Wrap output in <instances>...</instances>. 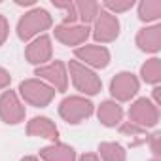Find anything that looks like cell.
I'll list each match as a JSON object with an SVG mask.
<instances>
[{
	"label": "cell",
	"mask_w": 161,
	"mask_h": 161,
	"mask_svg": "<svg viewBox=\"0 0 161 161\" xmlns=\"http://www.w3.org/2000/svg\"><path fill=\"white\" fill-rule=\"evenodd\" d=\"M34 74L44 78V80H47V82L51 86H55V89H59V91H66V87H68L66 68H64V64L61 61H55V63L46 64V66H38Z\"/></svg>",
	"instance_id": "obj_10"
},
{
	"label": "cell",
	"mask_w": 161,
	"mask_h": 161,
	"mask_svg": "<svg viewBox=\"0 0 161 161\" xmlns=\"http://www.w3.org/2000/svg\"><path fill=\"white\" fill-rule=\"evenodd\" d=\"M138 91V80L131 72H119L110 82V93L118 101H131Z\"/></svg>",
	"instance_id": "obj_7"
},
{
	"label": "cell",
	"mask_w": 161,
	"mask_h": 161,
	"mask_svg": "<svg viewBox=\"0 0 161 161\" xmlns=\"http://www.w3.org/2000/svg\"><path fill=\"white\" fill-rule=\"evenodd\" d=\"M8 31H10V25H8L6 17H4V15H0V46L6 42V38H8Z\"/></svg>",
	"instance_id": "obj_24"
},
{
	"label": "cell",
	"mask_w": 161,
	"mask_h": 161,
	"mask_svg": "<svg viewBox=\"0 0 161 161\" xmlns=\"http://www.w3.org/2000/svg\"><path fill=\"white\" fill-rule=\"evenodd\" d=\"M40 157L44 161H76V152H74V148L57 142V144L42 148Z\"/></svg>",
	"instance_id": "obj_15"
},
{
	"label": "cell",
	"mask_w": 161,
	"mask_h": 161,
	"mask_svg": "<svg viewBox=\"0 0 161 161\" xmlns=\"http://www.w3.org/2000/svg\"><path fill=\"white\" fill-rule=\"evenodd\" d=\"M97 116H99V121H101L103 125H106V127H116V125L121 121V118H123V110H121L119 104H116V103H112V101H104V103L99 106Z\"/></svg>",
	"instance_id": "obj_16"
},
{
	"label": "cell",
	"mask_w": 161,
	"mask_h": 161,
	"mask_svg": "<svg viewBox=\"0 0 161 161\" xmlns=\"http://www.w3.org/2000/svg\"><path fill=\"white\" fill-rule=\"evenodd\" d=\"M80 161H101L95 153H86V155H82L80 157Z\"/></svg>",
	"instance_id": "obj_27"
},
{
	"label": "cell",
	"mask_w": 161,
	"mask_h": 161,
	"mask_svg": "<svg viewBox=\"0 0 161 161\" xmlns=\"http://www.w3.org/2000/svg\"><path fill=\"white\" fill-rule=\"evenodd\" d=\"M68 70H70V78H72V84L78 91L87 93V95H97L103 87L99 76L89 70L86 64L78 63V61H70L68 63Z\"/></svg>",
	"instance_id": "obj_1"
},
{
	"label": "cell",
	"mask_w": 161,
	"mask_h": 161,
	"mask_svg": "<svg viewBox=\"0 0 161 161\" xmlns=\"http://www.w3.org/2000/svg\"><path fill=\"white\" fill-rule=\"evenodd\" d=\"M159 91H161V87L155 86V87H153V101H155V106H159V101H161V93H159Z\"/></svg>",
	"instance_id": "obj_28"
},
{
	"label": "cell",
	"mask_w": 161,
	"mask_h": 161,
	"mask_svg": "<svg viewBox=\"0 0 161 161\" xmlns=\"http://www.w3.org/2000/svg\"><path fill=\"white\" fill-rule=\"evenodd\" d=\"M118 34H119V21L116 19V15H112L108 12H99L93 36L99 42H112V40H116Z\"/></svg>",
	"instance_id": "obj_8"
},
{
	"label": "cell",
	"mask_w": 161,
	"mask_h": 161,
	"mask_svg": "<svg viewBox=\"0 0 161 161\" xmlns=\"http://www.w3.org/2000/svg\"><path fill=\"white\" fill-rule=\"evenodd\" d=\"M51 27V15L42 10V8H36L29 14H25L19 23H17V36L21 40H31L34 34H38L40 31H46Z\"/></svg>",
	"instance_id": "obj_2"
},
{
	"label": "cell",
	"mask_w": 161,
	"mask_h": 161,
	"mask_svg": "<svg viewBox=\"0 0 161 161\" xmlns=\"http://www.w3.org/2000/svg\"><path fill=\"white\" fill-rule=\"evenodd\" d=\"M142 80L146 84H159L161 82V59H150L140 68Z\"/></svg>",
	"instance_id": "obj_17"
},
{
	"label": "cell",
	"mask_w": 161,
	"mask_h": 161,
	"mask_svg": "<svg viewBox=\"0 0 161 161\" xmlns=\"http://www.w3.org/2000/svg\"><path fill=\"white\" fill-rule=\"evenodd\" d=\"M89 36L87 25H59L55 27V38L64 46H80Z\"/></svg>",
	"instance_id": "obj_11"
},
{
	"label": "cell",
	"mask_w": 161,
	"mask_h": 161,
	"mask_svg": "<svg viewBox=\"0 0 161 161\" xmlns=\"http://www.w3.org/2000/svg\"><path fill=\"white\" fill-rule=\"evenodd\" d=\"M136 46L142 51H150V53L159 51L161 49V27L153 25V27L142 29L136 34Z\"/></svg>",
	"instance_id": "obj_13"
},
{
	"label": "cell",
	"mask_w": 161,
	"mask_h": 161,
	"mask_svg": "<svg viewBox=\"0 0 161 161\" xmlns=\"http://www.w3.org/2000/svg\"><path fill=\"white\" fill-rule=\"evenodd\" d=\"M21 161H40L38 157H34V155H27V157H23Z\"/></svg>",
	"instance_id": "obj_29"
},
{
	"label": "cell",
	"mask_w": 161,
	"mask_h": 161,
	"mask_svg": "<svg viewBox=\"0 0 161 161\" xmlns=\"http://www.w3.org/2000/svg\"><path fill=\"white\" fill-rule=\"evenodd\" d=\"M19 93L32 106H46L55 97V89L46 86L40 80H25V82H21Z\"/></svg>",
	"instance_id": "obj_4"
},
{
	"label": "cell",
	"mask_w": 161,
	"mask_h": 161,
	"mask_svg": "<svg viewBox=\"0 0 161 161\" xmlns=\"http://www.w3.org/2000/svg\"><path fill=\"white\" fill-rule=\"evenodd\" d=\"M25 57H27V61L32 63V64H42V63L49 61V59H51V40H49L47 36L36 38L32 44L27 46Z\"/></svg>",
	"instance_id": "obj_12"
},
{
	"label": "cell",
	"mask_w": 161,
	"mask_h": 161,
	"mask_svg": "<svg viewBox=\"0 0 161 161\" xmlns=\"http://www.w3.org/2000/svg\"><path fill=\"white\" fill-rule=\"evenodd\" d=\"M74 6H76V14H78V17L84 21V25H87V23H91L93 19H97L99 10H101L97 2H89V0H82V2H76Z\"/></svg>",
	"instance_id": "obj_19"
},
{
	"label": "cell",
	"mask_w": 161,
	"mask_h": 161,
	"mask_svg": "<svg viewBox=\"0 0 161 161\" xmlns=\"http://www.w3.org/2000/svg\"><path fill=\"white\" fill-rule=\"evenodd\" d=\"M10 82H12V76L4 68H0V89L6 87V86H10Z\"/></svg>",
	"instance_id": "obj_26"
},
{
	"label": "cell",
	"mask_w": 161,
	"mask_h": 161,
	"mask_svg": "<svg viewBox=\"0 0 161 161\" xmlns=\"http://www.w3.org/2000/svg\"><path fill=\"white\" fill-rule=\"evenodd\" d=\"M59 114L68 123H82L93 114V103L84 97H66L59 104Z\"/></svg>",
	"instance_id": "obj_3"
},
{
	"label": "cell",
	"mask_w": 161,
	"mask_h": 161,
	"mask_svg": "<svg viewBox=\"0 0 161 161\" xmlns=\"http://www.w3.org/2000/svg\"><path fill=\"white\" fill-rule=\"evenodd\" d=\"M27 133L31 136H42V138H49V140H57V136H59V129L55 127V123L49 118L31 119L27 125Z\"/></svg>",
	"instance_id": "obj_14"
},
{
	"label": "cell",
	"mask_w": 161,
	"mask_h": 161,
	"mask_svg": "<svg viewBox=\"0 0 161 161\" xmlns=\"http://www.w3.org/2000/svg\"><path fill=\"white\" fill-rule=\"evenodd\" d=\"M119 131H121L123 135H131V136H142V135L146 133V129H142V127H138V125H135V123H131V121L123 123V125L119 127Z\"/></svg>",
	"instance_id": "obj_22"
},
{
	"label": "cell",
	"mask_w": 161,
	"mask_h": 161,
	"mask_svg": "<svg viewBox=\"0 0 161 161\" xmlns=\"http://www.w3.org/2000/svg\"><path fill=\"white\" fill-rule=\"evenodd\" d=\"M129 121L135 123V125H138V127H142V129L153 127L159 121V110L148 99H138L129 108Z\"/></svg>",
	"instance_id": "obj_5"
},
{
	"label": "cell",
	"mask_w": 161,
	"mask_h": 161,
	"mask_svg": "<svg viewBox=\"0 0 161 161\" xmlns=\"http://www.w3.org/2000/svg\"><path fill=\"white\" fill-rule=\"evenodd\" d=\"M99 152L103 161H125V150L118 142H103L99 144Z\"/></svg>",
	"instance_id": "obj_18"
},
{
	"label": "cell",
	"mask_w": 161,
	"mask_h": 161,
	"mask_svg": "<svg viewBox=\"0 0 161 161\" xmlns=\"http://www.w3.org/2000/svg\"><path fill=\"white\" fill-rule=\"evenodd\" d=\"M152 161H157V159H152Z\"/></svg>",
	"instance_id": "obj_30"
},
{
	"label": "cell",
	"mask_w": 161,
	"mask_h": 161,
	"mask_svg": "<svg viewBox=\"0 0 161 161\" xmlns=\"http://www.w3.org/2000/svg\"><path fill=\"white\" fill-rule=\"evenodd\" d=\"M0 119L12 125L25 119V106L19 103L15 91H4L0 97Z\"/></svg>",
	"instance_id": "obj_6"
},
{
	"label": "cell",
	"mask_w": 161,
	"mask_h": 161,
	"mask_svg": "<svg viewBox=\"0 0 161 161\" xmlns=\"http://www.w3.org/2000/svg\"><path fill=\"white\" fill-rule=\"evenodd\" d=\"M150 146H152L153 155L157 157V155H159V133H153V135L150 136Z\"/></svg>",
	"instance_id": "obj_25"
},
{
	"label": "cell",
	"mask_w": 161,
	"mask_h": 161,
	"mask_svg": "<svg viewBox=\"0 0 161 161\" xmlns=\"http://www.w3.org/2000/svg\"><path fill=\"white\" fill-rule=\"evenodd\" d=\"M53 4H55V8L66 12V15H64V25H72V23L78 19V14H76V6H74V2H53Z\"/></svg>",
	"instance_id": "obj_21"
},
{
	"label": "cell",
	"mask_w": 161,
	"mask_h": 161,
	"mask_svg": "<svg viewBox=\"0 0 161 161\" xmlns=\"http://www.w3.org/2000/svg\"><path fill=\"white\" fill-rule=\"evenodd\" d=\"M161 15V0H144L138 6V17L142 21H155Z\"/></svg>",
	"instance_id": "obj_20"
},
{
	"label": "cell",
	"mask_w": 161,
	"mask_h": 161,
	"mask_svg": "<svg viewBox=\"0 0 161 161\" xmlns=\"http://www.w3.org/2000/svg\"><path fill=\"white\" fill-rule=\"evenodd\" d=\"M74 55L95 68H104L110 63V51L103 46H82V47H76Z\"/></svg>",
	"instance_id": "obj_9"
},
{
	"label": "cell",
	"mask_w": 161,
	"mask_h": 161,
	"mask_svg": "<svg viewBox=\"0 0 161 161\" xmlns=\"http://www.w3.org/2000/svg\"><path fill=\"white\" fill-rule=\"evenodd\" d=\"M104 8L114 10V12H125L133 8V0H127V2H112V0H108V2H104Z\"/></svg>",
	"instance_id": "obj_23"
}]
</instances>
